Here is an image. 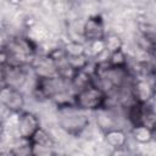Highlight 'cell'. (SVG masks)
I'll return each instance as SVG.
<instances>
[{
	"label": "cell",
	"mask_w": 156,
	"mask_h": 156,
	"mask_svg": "<svg viewBox=\"0 0 156 156\" xmlns=\"http://www.w3.org/2000/svg\"><path fill=\"white\" fill-rule=\"evenodd\" d=\"M37 58V43L23 35L10 37L1 48V63L32 67Z\"/></svg>",
	"instance_id": "6da1fadb"
},
{
	"label": "cell",
	"mask_w": 156,
	"mask_h": 156,
	"mask_svg": "<svg viewBox=\"0 0 156 156\" xmlns=\"http://www.w3.org/2000/svg\"><path fill=\"white\" fill-rule=\"evenodd\" d=\"M106 62L108 63V66L115 67V68H128V56L124 52V50H118L116 52L108 54V57L106 60Z\"/></svg>",
	"instance_id": "9a60e30c"
},
{
	"label": "cell",
	"mask_w": 156,
	"mask_h": 156,
	"mask_svg": "<svg viewBox=\"0 0 156 156\" xmlns=\"http://www.w3.org/2000/svg\"><path fill=\"white\" fill-rule=\"evenodd\" d=\"M138 48L150 56L156 55V35L151 30H141L136 38Z\"/></svg>",
	"instance_id": "8fae6325"
},
{
	"label": "cell",
	"mask_w": 156,
	"mask_h": 156,
	"mask_svg": "<svg viewBox=\"0 0 156 156\" xmlns=\"http://www.w3.org/2000/svg\"><path fill=\"white\" fill-rule=\"evenodd\" d=\"M111 156H135L133 152H130L127 147L123 149H117V150H112Z\"/></svg>",
	"instance_id": "d6986e66"
},
{
	"label": "cell",
	"mask_w": 156,
	"mask_h": 156,
	"mask_svg": "<svg viewBox=\"0 0 156 156\" xmlns=\"http://www.w3.org/2000/svg\"><path fill=\"white\" fill-rule=\"evenodd\" d=\"M82 37L87 43L94 40H101L106 37L105 21L101 15H90L82 26Z\"/></svg>",
	"instance_id": "52a82bcc"
},
{
	"label": "cell",
	"mask_w": 156,
	"mask_h": 156,
	"mask_svg": "<svg viewBox=\"0 0 156 156\" xmlns=\"http://www.w3.org/2000/svg\"><path fill=\"white\" fill-rule=\"evenodd\" d=\"M155 79L150 77H135L133 76V82L130 85V91L133 99L139 102L149 104L152 99V84Z\"/></svg>",
	"instance_id": "ba28073f"
},
{
	"label": "cell",
	"mask_w": 156,
	"mask_h": 156,
	"mask_svg": "<svg viewBox=\"0 0 156 156\" xmlns=\"http://www.w3.org/2000/svg\"><path fill=\"white\" fill-rule=\"evenodd\" d=\"M155 57H156V55H155Z\"/></svg>",
	"instance_id": "7402d4cb"
},
{
	"label": "cell",
	"mask_w": 156,
	"mask_h": 156,
	"mask_svg": "<svg viewBox=\"0 0 156 156\" xmlns=\"http://www.w3.org/2000/svg\"><path fill=\"white\" fill-rule=\"evenodd\" d=\"M30 144L33 146H38V147H44V149H54L55 146V139L52 138V135L46 132L43 127L34 134V136L30 139Z\"/></svg>",
	"instance_id": "4fadbf2b"
},
{
	"label": "cell",
	"mask_w": 156,
	"mask_h": 156,
	"mask_svg": "<svg viewBox=\"0 0 156 156\" xmlns=\"http://www.w3.org/2000/svg\"><path fill=\"white\" fill-rule=\"evenodd\" d=\"M41 128L39 117L29 111H23L18 115L16 119V130L17 135L22 140L30 141L34 134Z\"/></svg>",
	"instance_id": "277c9868"
},
{
	"label": "cell",
	"mask_w": 156,
	"mask_h": 156,
	"mask_svg": "<svg viewBox=\"0 0 156 156\" xmlns=\"http://www.w3.org/2000/svg\"><path fill=\"white\" fill-rule=\"evenodd\" d=\"M154 102H156V78L154 80V84H152V99H151Z\"/></svg>",
	"instance_id": "ffe728a7"
},
{
	"label": "cell",
	"mask_w": 156,
	"mask_h": 156,
	"mask_svg": "<svg viewBox=\"0 0 156 156\" xmlns=\"http://www.w3.org/2000/svg\"><path fill=\"white\" fill-rule=\"evenodd\" d=\"M104 140L112 150H117V149L127 147L128 135L123 129L115 127L104 132Z\"/></svg>",
	"instance_id": "30bf717a"
},
{
	"label": "cell",
	"mask_w": 156,
	"mask_h": 156,
	"mask_svg": "<svg viewBox=\"0 0 156 156\" xmlns=\"http://www.w3.org/2000/svg\"><path fill=\"white\" fill-rule=\"evenodd\" d=\"M58 108V126L68 135L79 136L90 123V118L87 111L78 108L74 104Z\"/></svg>",
	"instance_id": "7a4b0ae2"
},
{
	"label": "cell",
	"mask_w": 156,
	"mask_h": 156,
	"mask_svg": "<svg viewBox=\"0 0 156 156\" xmlns=\"http://www.w3.org/2000/svg\"><path fill=\"white\" fill-rule=\"evenodd\" d=\"M141 24L146 28L156 29V2H151L146 6L141 15Z\"/></svg>",
	"instance_id": "e0dca14e"
},
{
	"label": "cell",
	"mask_w": 156,
	"mask_h": 156,
	"mask_svg": "<svg viewBox=\"0 0 156 156\" xmlns=\"http://www.w3.org/2000/svg\"><path fill=\"white\" fill-rule=\"evenodd\" d=\"M132 136H133L134 141L140 145H146V144H150L151 141H154L152 130L147 126H144V124L132 127Z\"/></svg>",
	"instance_id": "5bb4252c"
},
{
	"label": "cell",
	"mask_w": 156,
	"mask_h": 156,
	"mask_svg": "<svg viewBox=\"0 0 156 156\" xmlns=\"http://www.w3.org/2000/svg\"><path fill=\"white\" fill-rule=\"evenodd\" d=\"M28 68L30 67L1 63V87L10 85L18 89L22 88L28 77Z\"/></svg>",
	"instance_id": "8992f818"
},
{
	"label": "cell",
	"mask_w": 156,
	"mask_h": 156,
	"mask_svg": "<svg viewBox=\"0 0 156 156\" xmlns=\"http://www.w3.org/2000/svg\"><path fill=\"white\" fill-rule=\"evenodd\" d=\"M152 111H154V108L150 104H144V102H139V101H134L128 107H126V115H127V118H128L129 123L132 124V127L141 126V124L145 126L146 121Z\"/></svg>",
	"instance_id": "9c48e42d"
},
{
	"label": "cell",
	"mask_w": 156,
	"mask_h": 156,
	"mask_svg": "<svg viewBox=\"0 0 156 156\" xmlns=\"http://www.w3.org/2000/svg\"><path fill=\"white\" fill-rule=\"evenodd\" d=\"M104 52H106V45H105L104 39L87 43V55L89 58L90 57H99Z\"/></svg>",
	"instance_id": "ac0fdd59"
},
{
	"label": "cell",
	"mask_w": 156,
	"mask_h": 156,
	"mask_svg": "<svg viewBox=\"0 0 156 156\" xmlns=\"http://www.w3.org/2000/svg\"><path fill=\"white\" fill-rule=\"evenodd\" d=\"M152 139H154V141H156V128L152 129Z\"/></svg>",
	"instance_id": "44dd1931"
},
{
	"label": "cell",
	"mask_w": 156,
	"mask_h": 156,
	"mask_svg": "<svg viewBox=\"0 0 156 156\" xmlns=\"http://www.w3.org/2000/svg\"><path fill=\"white\" fill-rule=\"evenodd\" d=\"M0 102L11 113L20 115L24 107V95L18 88L2 85L0 90Z\"/></svg>",
	"instance_id": "5b68a950"
},
{
	"label": "cell",
	"mask_w": 156,
	"mask_h": 156,
	"mask_svg": "<svg viewBox=\"0 0 156 156\" xmlns=\"http://www.w3.org/2000/svg\"><path fill=\"white\" fill-rule=\"evenodd\" d=\"M104 40H105V45H106V51L108 54H112V52H116V51L123 49V39L119 34H117L115 32L106 33V37Z\"/></svg>",
	"instance_id": "2e32d148"
},
{
	"label": "cell",
	"mask_w": 156,
	"mask_h": 156,
	"mask_svg": "<svg viewBox=\"0 0 156 156\" xmlns=\"http://www.w3.org/2000/svg\"><path fill=\"white\" fill-rule=\"evenodd\" d=\"M107 100V94L96 84L77 91L73 98L74 105L87 112H98L102 108H106Z\"/></svg>",
	"instance_id": "3957f363"
},
{
	"label": "cell",
	"mask_w": 156,
	"mask_h": 156,
	"mask_svg": "<svg viewBox=\"0 0 156 156\" xmlns=\"http://www.w3.org/2000/svg\"><path fill=\"white\" fill-rule=\"evenodd\" d=\"M63 52L67 57V60H74V58H80L87 55V45L83 44L79 40H68L62 45Z\"/></svg>",
	"instance_id": "7c38bea8"
}]
</instances>
